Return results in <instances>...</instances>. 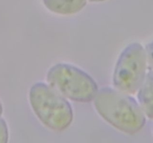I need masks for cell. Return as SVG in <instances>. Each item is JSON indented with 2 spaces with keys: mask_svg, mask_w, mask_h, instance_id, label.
<instances>
[{
  "mask_svg": "<svg viewBox=\"0 0 153 143\" xmlns=\"http://www.w3.org/2000/svg\"><path fill=\"white\" fill-rule=\"evenodd\" d=\"M93 101L99 115L121 132L132 135L145 126L146 116L139 103L129 94L103 86L98 89Z\"/></svg>",
  "mask_w": 153,
  "mask_h": 143,
  "instance_id": "obj_1",
  "label": "cell"
},
{
  "mask_svg": "<svg viewBox=\"0 0 153 143\" xmlns=\"http://www.w3.org/2000/svg\"><path fill=\"white\" fill-rule=\"evenodd\" d=\"M28 98L35 116L48 129L62 132L73 122L71 104L49 84L34 83L29 89Z\"/></svg>",
  "mask_w": 153,
  "mask_h": 143,
  "instance_id": "obj_2",
  "label": "cell"
},
{
  "mask_svg": "<svg viewBox=\"0 0 153 143\" xmlns=\"http://www.w3.org/2000/svg\"><path fill=\"white\" fill-rule=\"evenodd\" d=\"M46 79L49 84L63 96L76 102L92 101L99 89L97 82L86 72L66 63L51 66Z\"/></svg>",
  "mask_w": 153,
  "mask_h": 143,
  "instance_id": "obj_3",
  "label": "cell"
},
{
  "mask_svg": "<svg viewBox=\"0 0 153 143\" xmlns=\"http://www.w3.org/2000/svg\"><path fill=\"white\" fill-rule=\"evenodd\" d=\"M147 57L140 43L128 44L120 55L113 74L115 89L125 93L134 94L143 83L146 74Z\"/></svg>",
  "mask_w": 153,
  "mask_h": 143,
  "instance_id": "obj_4",
  "label": "cell"
},
{
  "mask_svg": "<svg viewBox=\"0 0 153 143\" xmlns=\"http://www.w3.org/2000/svg\"><path fill=\"white\" fill-rule=\"evenodd\" d=\"M137 92V100L145 116L153 119V69L146 72Z\"/></svg>",
  "mask_w": 153,
  "mask_h": 143,
  "instance_id": "obj_5",
  "label": "cell"
},
{
  "mask_svg": "<svg viewBox=\"0 0 153 143\" xmlns=\"http://www.w3.org/2000/svg\"><path fill=\"white\" fill-rule=\"evenodd\" d=\"M88 0H43L45 7L59 15H73L80 12Z\"/></svg>",
  "mask_w": 153,
  "mask_h": 143,
  "instance_id": "obj_6",
  "label": "cell"
},
{
  "mask_svg": "<svg viewBox=\"0 0 153 143\" xmlns=\"http://www.w3.org/2000/svg\"><path fill=\"white\" fill-rule=\"evenodd\" d=\"M8 128L5 120L0 117V143H6L8 141Z\"/></svg>",
  "mask_w": 153,
  "mask_h": 143,
  "instance_id": "obj_7",
  "label": "cell"
},
{
  "mask_svg": "<svg viewBox=\"0 0 153 143\" xmlns=\"http://www.w3.org/2000/svg\"><path fill=\"white\" fill-rule=\"evenodd\" d=\"M145 51H146L147 61L153 67V41L146 45Z\"/></svg>",
  "mask_w": 153,
  "mask_h": 143,
  "instance_id": "obj_8",
  "label": "cell"
},
{
  "mask_svg": "<svg viewBox=\"0 0 153 143\" xmlns=\"http://www.w3.org/2000/svg\"><path fill=\"white\" fill-rule=\"evenodd\" d=\"M2 112H3V107H2V104H1V101H0V117H1V114H2Z\"/></svg>",
  "mask_w": 153,
  "mask_h": 143,
  "instance_id": "obj_9",
  "label": "cell"
},
{
  "mask_svg": "<svg viewBox=\"0 0 153 143\" xmlns=\"http://www.w3.org/2000/svg\"><path fill=\"white\" fill-rule=\"evenodd\" d=\"M91 2H100V1H106V0H89Z\"/></svg>",
  "mask_w": 153,
  "mask_h": 143,
  "instance_id": "obj_10",
  "label": "cell"
},
{
  "mask_svg": "<svg viewBox=\"0 0 153 143\" xmlns=\"http://www.w3.org/2000/svg\"><path fill=\"white\" fill-rule=\"evenodd\" d=\"M152 132H153V126H152Z\"/></svg>",
  "mask_w": 153,
  "mask_h": 143,
  "instance_id": "obj_11",
  "label": "cell"
}]
</instances>
